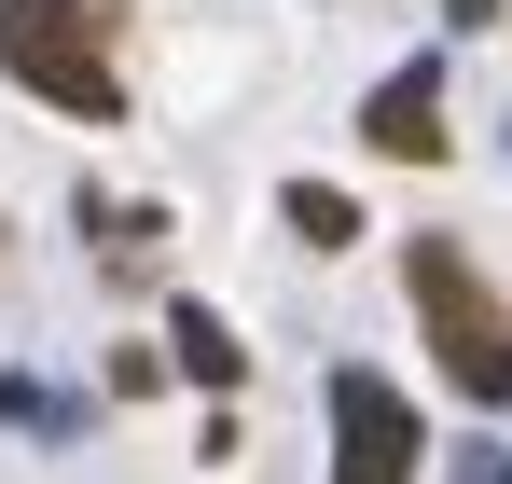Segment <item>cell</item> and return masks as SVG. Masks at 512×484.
I'll list each match as a JSON object with an SVG mask.
<instances>
[{
  "label": "cell",
  "instance_id": "cell-5",
  "mask_svg": "<svg viewBox=\"0 0 512 484\" xmlns=\"http://www.w3.org/2000/svg\"><path fill=\"white\" fill-rule=\"evenodd\" d=\"M167 346H180V374H194V388H236V374H250V346L208 319V305H180V319H167Z\"/></svg>",
  "mask_w": 512,
  "mask_h": 484
},
{
  "label": "cell",
  "instance_id": "cell-7",
  "mask_svg": "<svg viewBox=\"0 0 512 484\" xmlns=\"http://www.w3.org/2000/svg\"><path fill=\"white\" fill-rule=\"evenodd\" d=\"M443 14H457V28H485V14H499V0H443Z\"/></svg>",
  "mask_w": 512,
  "mask_h": 484
},
{
  "label": "cell",
  "instance_id": "cell-3",
  "mask_svg": "<svg viewBox=\"0 0 512 484\" xmlns=\"http://www.w3.org/2000/svg\"><path fill=\"white\" fill-rule=\"evenodd\" d=\"M416 402H402V388H388V374H360V360H346L333 374V484H416Z\"/></svg>",
  "mask_w": 512,
  "mask_h": 484
},
{
  "label": "cell",
  "instance_id": "cell-8",
  "mask_svg": "<svg viewBox=\"0 0 512 484\" xmlns=\"http://www.w3.org/2000/svg\"><path fill=\"white\" fill-rule=\"evenodd\" d=\"M499 484H512V457H499Z\"/></svg>",
  "mask_w": 512,
  "mask_h": 484
},
{
  "label": "cell",
  "instance_id": "cell-4",
  "mask_svg": "<svg viewBox=\"0 0 512 484\" xmlns=\"http://www.w3.org/2000/svg\"><path fill=\"white\" fill-rule=\"evenodd\" d=\"M360 139H374L388 166H443V70H429V56L388 70L374 97H360Z\"/></svg>",
  "mask_w": 512,
  "mask_h": 484
},
{
  "label": "cell",
  "instance_id": "cell-6",
  "mask_svg": "<svg viewBox=\"0 0 512 484\" xmlns=\"http://www.w3.org/2000/svg\"><path fill=\"white\" fill-rule=\"evenodd\" d=\"M277 222H291L305 249H360V208H346L333 180H291V194H277Z\"/></svg>",
  "mask_w": 512,
  "mask_h": 484
},
{
  "label": "cell",
  "instance_id": "cell-2",
  "mask_svg": "<svg viewBox=\"0 0 512 484\" xmlns=\"http://www.w3.org/2000/svg\"><path fill=\"white\" fill-rule=\"evenodd\" d=\"M0 70L70 125H125V70H111V14L84 0H0Z\"/></svg>",
  "mask_w": 512,
  "mask_h": 484
},
{
  "label": "cell",
  "instance_id": "cell-1",
  "mask_svg": "<svg viewBox=\"0 0 512 484\" xmlns=\"http://www.w3.org/2000/svg\"><path fill=\"white\" fill-rule=\"evenodd\" d=\"M402 291H416L429 360L457 374V402H485V415H499V402H512V305L485 291V263H471L457 236H416V249H402Z\"/></svg>",
  "mask_w": 512,
  "mask_h": 484
}]
</instances>
